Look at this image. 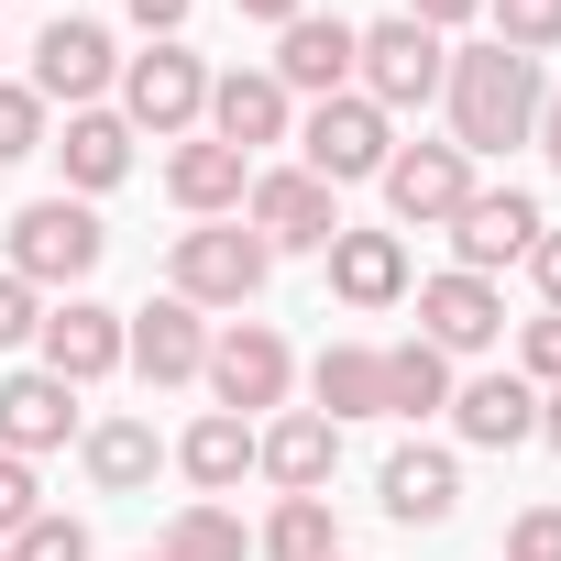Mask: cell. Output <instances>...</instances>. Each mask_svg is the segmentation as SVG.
<instances>
[{
	"mask_svg": "<svg viewBox=\"0 0 561 561\" xmlns=\"http://www.w3.org/2000/svg\"><path fill=\"white\" fill-rule=\"evenodd\" d=\"M440 100H451V144H462V154H506V144L539 133V100H550V89H539V56L473 45V56H451Z\"/></svg>",
	"mask_w": 561,
	"mask_h": 561,
	"instance_id": "cell-1",
	"label": "cell"
},
{
	"mask_svg": "<svg viewBox=\"0 0 561 561\" xmlns=\"http://www.w3.org/2000/svg\"><path fill=\"white\" fill-rule=\"evenodd\" d=\"M264 275H275L264 231H242V220H198V231H176L165 298H187V309H242V298H264Z\"/></svg>",
	"mask_w": 561,
	"mask_h": 561,
	"instance_id": "cell-2",
	"label": "cell"
},
{
	"mask_svg": "<svg viewBox=\"0 0 561 561\" xmlns=\"http://www.w3.org/2000/svg\"><path fill=\"white\" fill-rule=\"evenodd\" d=\"M440 78H451V45L430 34V23H364V45H353V89L397 122V111H419V100H440Z\"/></svg>",
	"mask_w": 561,
	"mask_h": 561,
	"instance_id": "cell-3",
	"label": "cell"
},
{
	"mask_svg": "<svg viewBox=\"0 0 561 561\" xmlns=\"http://www.w3.org/2000/svg\"><path fill=\"white\" fill-rule=\"evenodd\" d=\"M100 253H111V231H100L89 198L12 209V275H23V287H78V275H100Z\"/></svg>",
	"mask_w": 561,
	"mask_h": 561,
	"instance_id": "cell-4",
	"label": "cell"
},
{
	"mask_svg": "<svg viewBox=\"0 0 561 561\" xmlns=\"http://www.w3.org/2000/svg\"><path fill=\"white\" fill-rule=\"evenodd\" d=\"M298 144H309V176H320V187H353V176H386L397 122H386L364 89H342V100H320V111L298 122Z\"/></svg>",
	"mask_w": 561,
	"mask_h": 561,
	"instance_id": "cell-5",
	"label": "cell"
},
{
	"mask_svg": "<svg viewBox=\"0 0 561 561\" xmlns=\"http://www.w3.org/2000/svg\"><path fill=\"white\" fill-rule=\"evenodd\" d=\"M111 78H122V45H111L89 12H56V23L34 34V100H45V111H56V100H67V111H100Z\"/></svg>",
	"mask_w": 561,
	"mask_h": 561,
	"instance_id": "cell-6",
	"label": "cell"
},
{
	"mask_svg": "<svg viewBox=\"0 0 561 561\" xmlns=\"http://www.w3.org/2000/svg\"><path fill=\"white\" fill-rule=\"evenodd\" d=\"M122 122H133V133H198V122H209V67H198L187 45L122 56Z\"/></svg>",
	"mask_w": 561,
	"mask_h": 561,
	"instance_id": "cell-7",
	"label": "cell"
},
{
	"mask_svg": "<svg viewBox=\"0 0 561 561\" xmlns=\"http://www.w3.org/2000/svg\"><path fill=\"white\" fill-rule=\"evenodd\" d=\"M242 220L264 231V253H331V231H342V187H320L309 165H275V176H253Z\"/></svg>",
	"mask_w": 561,
	"mask_h": 561,
	"instance_id": "cell-8",
	"label": "cell"
},
{
	"mask_svg": "<svg viewBox=\"0 0 561 561\" xmlns=\"http://www.w3.org/2000/svg\"><path fill=\"white\" fill-rule=\"evenodd\" d=\"M198 375H209V397H220L231 419H253V408H287V386H298V353L275 342L264 320H231V331L209 342V364H198Z\"/></svg>",
	"mask_w": 561,
	"mask_h": 561,
	"instance_id": "cell-9",
	"label": "cell"
},
{
	"mask_svg": "<svg viewBox=\"0 0 561 561\" xmlns=\"http://www.w3.org/2000/svg\"><path fill=\"white\" fill-rule=\"evenodd\" d=\"M473 198V154L462 144H397L386 154V209L408 231H451V209Z\"/></svg>",
	"mask_w": 561,
	"mask_h": 561,
	"instance_id": "cell-10",
	"label": "cell"
},
{
	"mask_svg": "<svg viewBox=\"0 0 561 561\" xmlns=\"http://www.w3.org/2000/svg\"><path fill=\"white\" fill-rule=\"evenodd\" d=\"M539 198L528 187H473L462 209H451V253H462V275H495V264H528L539 253Z\"/></svg>",
	"mask_w": 561,
	"mask_h": 561,
	"instance_id": "cell-11",
	"label": "cell"
},
{
	"mask_svg": "<svg viewBox=\"0 0 561 561\" xmlns=\"http://www.w3.org/2000/svg\"><path fill=\"white\" fill-rule=\"evenodd\" d=\"M353 45H364V23H342V12H298L287 34H275V67H264V78L287 89V100H298V89H309V100H342V89H353Z\"/></svg>",
	"mask_w": 561,
	"mask_h": 561,
	"instance_id": "cell-12",
	"label": "cell"
},
{
	"mask_svg": "<svg viewBox=\"0 0 561 561\" xmlns=\"http://www.w3.org/2000/svg\"><path fill=\"white\" fill-rule=\"evenodd\" d=\"M419 342L430 353H484V342H506V298H495V275H430L419 287Z\"/></svg>",
	"mask_w": 561,
	"mask_h": 561,
	"instance_id": "cell-13",
	"label": "cell"
},
{
	"mask_svg": "<svg viewBox=\"0 0 561 561\" xmlns=\"http://www.w3.org/2000/svg\"><path fill=\"white\" fill-rule=\"evenodd\" d=\"M122 364H133L144 386H187V375L209 364V320H198L187 298H154V309L122 320Z\"/></svg>",
	"mask_w": 561,
	"mask_h": 561,
	"instance_id": "cell-14",
	"label": "cell"
},
{
	"mask_svg": "<svg viewBox=\"0 0 561 561\" xmlns=\"http://www.w3.org/2000/svg\"><path fill=\"white\" fill-rule=\"evenodd\" d=\"M331 462H342V430H331L320 408H287V419H264V430H253V473H264L275 495H320Z\"/></svg>",
	"mask_w": 561,
	"mask_h": 561,
	"instance_id": "cell-15",
	"label": "cell"
},
{
	"mask_svg": "<svg viewBox=\"0 0 561 561\" xmlns=\"http://www.w3.org/2000/svg\"><path fill=\"white\" fill-rule=\"evenodd\" d=\"M45 375L56 386H100V375H122V309H100V298H67V309H45Z\"/></svg>",
	"mask_w": 561,
	"mask_h": 561,
	"instance_id": "cell-16",
	"label": "cell"
},
{
	"mask_svg": "<svg viewBox=\"0 0 561 561\" xmlns=\"http://www.w3.org/2000/svg\"><path fill=\"white\" fill-rule=\"evenodd\" d=\"M375 495H386V517H397V528H440V517L462 506V462H451L440 440H397V451H386V473H375Z\"/></svg>",
	"mask_w": 561,
	"mask_h": 561,
	"instance_id": "cell-17",
	"label": "cell"
},
{
	"mask_svg": "<svg viewBox=\"0 0 561 561\" xmlns=\"http://www.w3.org/2000/svg\"><path fill=\"white\" fill-rule=\"evenodd\" d=\"M78 440V386H56L45 364L34 375H0V451L34 462V451H67Z\"/></svg>",
	"mask_w": 561,
	"mask_h": 561,
	"instance_id": "cell-18",
	"label": "cell"
},
{
	"mask_svg": "<svg viewBox=\"0 0 561 561\" xmlns=\"http://www.w3.org/2000/svg\"><path fill=\"white\" fill-rule=\"evenodd\" d=\"M451 430L473 451H517V440H539V386L528 375H473V386H451Z\"/></svg>",
	"mask_w": 561,
	"mask_h": 561,
	"instance_id": "cell-19",
	"label": "cell"
},
{
	"mask_svg": "<svg viewBox=\"0 0 561 561\" xmlns=\"http://www.w3.org/2000/svg\"><path fill=\"white\" fill-rule=\"evenodd\" d=\"M165 187H176V209H187V220H220V209H242V198H253V154H231L220 133H198V144H176V154H165Z\"/></svg>",
	"mask_w": 561,
	"mask_h": 561,
	"instance_id": "cell-20",
	"label": "cell"
},
{
	"mask_svg": "<svg viewBox=\"0 0 561 561\" xmlns=\"http://www.w3.org/2000/svg\"><path fill=\"white\" fill-rule=\"evenodd\" d=\"M331 298L342 309H397L408 298V242L397 231H331Z\"/></svg>",
	"mask_w": 561,
	"mask_h": 561,
	"instance_id": "cell-21",
	"label": "cell"
},
{
	"mask_svg": "<svg viewBox=\"0 0 561 561\" xmlns=\"http://www.w3.org/2000/svg\"><path fill=\"white\" fill-rule=\"evenodd\" d=\"M209 133H220L231 154L287 144V89H275L264 67H231V78H209Z\"/></svg>",
	"mask_w": 561,
	"mask_h": 561,
	"instance_id": "cell-22",
	"label": "cell"
},
{
	"mask_svg": "<svg viewBox=\"0 0 561 561\" xmlns=\"http://www.w3.org/2000/svg\"><path fill=\"white\" fill-rule=\"evenodd\" d=\"M56 154H67V187L100 198V187L133 176V122H122V111H67V144H56Z\"/></svg>",
	"mask_w": 561,
	"mask_h": 561,
	"instance_id": "cell-23",
	"label": "cell"
},
{
	"mask_svg": "<svg viewBox=\"0 0 561 561\" xmlns=\"http://www.w3.org/2000/svg\"><path fill=\"white\" fill-rule=\"evenodd\" d=\"M309 397H320V419H331V430H342V419H386V353L331 342V353L309 364Z\"/></svg>",
	"mask_w": 561,
	"mask_h": 561,
	"instance_id": "cell-24",
	"label": "cell"
},
{
	"mask_svg": "<svg viewBox=\"0 0 561 561\" xmlns=\"http://www.w3.org/2000/svg\"><path fill=\"white\" fill-rule=\"evenodd\" d=\"M78 451H89V484H100V495H144L154 462H165L154 419H100V430H78Z\"/></svg>",
	"mask_w": 561,
	"mask_h": 561,
	"instance_id": "cell-25",
	"label": "cell"
},
{
	"mask_svg": "<svg viewBox=\"0 0 561 561\" xmlns=\"http://www.w3.org/2000/svg\"><path fill=\"white\" fill-rule=\"evenodd\" d=\"M176 473L198 484V495H231L242 473H253V419H231V408H209L187 440H176Z\"/></svg>",
	"mask_w": 561,
	"mask_h": 561,
	"instance_id": "cell-26",
	"label": "cell"
},
{
	"mask_svg": "<svg viewBox=\"0 0 561 561\" xmlns=\"http://www.w3.org/2000/svg\"><path fill=\"white\" fill-rule=\"evenodd\" d=\"M242 550H253V539H242V517H231V506H209V495H198V506H176V517L154 528V561H242Z\"/></svg>",
	"mask_w": 561,
	"mask_h": 561,
	"instance_id": "cell-27",
	"label": "cell"
},
{
	"mask_svg": "<svg viewBox=\"0 0 561 561\" xmlns=\"http://www.w3.org/2000/svg\"><path fill=\"white\" fill-rule=\"evenodd\" d=\"M264 561H331L342 550V528H331V495H275V517H264V539H253Z\"/></svg>",
	"mask_w": 561,
	"mask_h": 561,
	"instance_id": "cell-28",
	"label": "cell"
},
{
	"mask_svg": "<svg viewBox=\"0 0 561 561\" xmlns=\"http://www.w3.org/2000/svg\"><path fill=\"white\" fill-rule=\"evenodd\" d=\"M430 408H451V353L397 342L386 353V419H430Z\"/></svg>",
	"mask_w": 561,
	"mask_h": 561,
	"instance_id": "cell-29",
	"label": "cell"
},
{
	"mask_svg": "<svg viewBox=\"0 0 561 561\" xmlns=\"http://www.w3.org/2000/svg\"><path fill=\"white\" fill-rule=\"evenodd\" d=\"M484 12H495V45H517V56L561 45V0H484Z\"/></svg>",
	"mask_w": 561,
	"mask_h": 561,
	"instance_id": "cell-30",
	"label": "cell"
},
{
	"mask_svg": "<svg viewBox=\"0 0 561 561\" xmlns=\"http://www.w3.org/2000/svg\"><path fill=\"white\" fill-rule=\"evenodd\" d=\"M12 561H89V528H78V517H56V506H45V517H34V528H23V539H12Z\"/></svg>",
	"mask_w": 561,
	"mask_h": 561,
	"instance_id": "cell-31",
	"label": "cell"
},
{
	"mask_svg": "<svg viewBox=\"0 0 561 561\" xmlns=\"http://www.w3.org/2000/svg\"><path fill=\"white\" fill-rule=\"evenodd\" d=\"M34 517H45V495H34V462H12V451H0V550H12Z\"/></svg>",
	"mask_w": 561,
	"mask_h": 561,
	"instance_id": "cell-32",
	"label": "cell"
},
{
	"mask_svg": "<svg viewBox=\"0 0 561 561\" xmlns=\"http://www.w3.org/2000/svg\"><path fill=\"white\" fill-rule=\"evenodd\" d=\"M34 144H45V100L34 89H0V165H23Z\"/></svg>",
	"mask_w": 561,
	"mask_h": 561,
	"instance_id": "cell-33",
	"label": "cell"
},
{
	"mask_svg": "<svg viewBox=\"0 0 561 561\" xmlns=\"http://www.w3.org/2000/svg\"><path fill=\"white\" fill-rule=\"evenodd\" d=\"M517 375H528V386H561V309H539V320L517 331Z\"/></svg>",
	"mask_w": 561,
	"mask_h": 561,
	"instance_id": "cell-34",
	"label": "cell"
},
{
	"mask_svg": "<svg viewBox=\"0 0 561 561\" xmlns=\"http://www.w3.org/2000/svg\"><path fill=\"white\" fill-rule=\"evenodd\" d=\"M34 331H45V298L23 287L12 264H0V353H12V342H34Z\"/></svg>",
	"mask_w": 561,
	"mask_h": 561,
	"instance_id": "cell-35",
	"label": "cell"
},
{
	"mask_svg": "<svg viewBox=\"0 0 561 561\" xmlns=\"http://www.w3.org/2000/svg\"><path fill=\"white\" fill-rule=\"evenodd\" d=\"M506 561H561V506H517V528H506Z\"/></svg>",
	"mask_w": 561,
	"mask_h": 561,
	"instance_id": "cell-36",
	"label": "cell"
},
{
	"mask_svg": "<svg viewBox=\"0 0 561 561\" xmlns=\"http://www.w3.org/2000/svg\"><path fill=\"white\" fill-rule=\"evenodd\" d=\"M122 12H133V23H144V34H154V45H176V23H187V12H198V0H122Z\"/></svg>",
	"mask_w": 561,
	"mask_h": 561,
	"instance_id": "cell-37",
	"label": "cell"
},
{
	"mask_svg": "<svg viewBox=\"0 0 561 561\" xmlns=\"http://www.w3.org/2000/svg\"><path fill=\"white\" fill-rule=\"evenodd\" d=\"M484 0H408V23H430V34H451V23H473Z\"/></svg>",
	"mask_w": 561,
	"mask_h": 561,
	"instance_id": "cell-38",
	"label": "cell"
},
{
	"mask_svg": "<svg viewBox=\"0 0 561 561\" xmlns=\"http://www.w3.org/2000/svg\"><path fill=\"white\" fill-rule=\"evenodd\" d=\"M528 264H539V298H550V309H561V220H550V231H539V253H528Z\"/></svg>",
	"mask_w": 561,
	"mask_h": 561,
	"instance_id": "cell-39",
	"label": "cell"
},
{
	"mask_svg": "<svg viewBox=\"0 0 561 561\" xmlns=\"http://www.w3.org/2000/svg\"><path fill=\"white\" fill-rule=\"evenodd\" d=\"M528 144H539V154H550V176H561V89L539 100V133H528Z\"/></svg>",
	"mask_w": 561,
	"mask_h": 561,
	"instance_id": "cell-40",
	"label": "cell"
},
{
	"mask_svg": "<svg viewBox=\"0 0 561 561\" xmlns=\"http://www.w3.org/2000/svg\"><path fill=\"white\" fill-rule=\"evenodd\" d=\"M298 12H309V0H242V23H275V34H287Z\"/></svg>",
	"mask_w": 561,
	"mask_h": 561,
	"instance_id": "cell-41",
	"label": "cell"
},
{
	"mask_svg": "<svg viewBox=\"0 0 561 561\" xmlns=\"http://www.w3.org/2000/svg\"><path fill=\"white\" fill-rule=\"evenodd\" d=\"M539 440L561 451V386H539Z\"/></svg>",
	"mask_w": 561,
	"mask_h": 561,
	"instance_id": "cell-42",
	"label": "cell"
},
{
	"mask_svg": "<svg viewBox=\"0 0 561 561\" xmlns=\"http://www.w3.org/2000/svg\"><path fill=\"white\" fill-rule=\"evenodd\" d=\"M0 561H12V550H0Z\"/></svg>",
	"mask_w": 561,
	"mask_h": 561,
	"instance_id": "cell-43",
	"label": "cell"
},
{
	"mask_svg": "<svg viewBox=\"0 0 561 561\" xmlns=\"http://www.w3.org/2000/svg\"><path fill=\"white\" fill-rule=\"evenodd\" d=\"M331 561H342V550H331Z\"/></svg>",
	"mask_w": 561,
	"mask_h": 561,
	"instance_id": "cell-44",
	"label": "cell"
}]
</instances>
